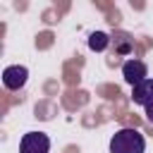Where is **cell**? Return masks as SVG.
<instances>
[{"instance_id":"1","label":"cell","mask_w":153,"mask_h":153,"mask_svg":"<svg viewBox=\"0 0 153 153\" xmlns=\"http://www.w3.org/2000/svg\"><path fill=\"white\" fill-rule=\"evenodd\" d=\"M143 151H146V139L134 127L117 129L110 139V153H143Z\"/></svg>"},{"instance_id":"2","label":"cell","mask_w":153,"mask_h":153,"mask_svg":"<svg viewBox=\"0 0 153 153\" xmlns=\"http://www.w3.org/2000/svg\"><path fill=\"white\" fill-rule=\"evenodd\" d=\"M50 139L43 131H26L19 141V153H48Z\"/></svg>"},{"instance_id":"3","label":"cell","mask_w":153,"mask_h":153,"mask_svg":"<svg viewBox=\"0 0 153 153\" xmlns=\"http://www.w3.org/2000/svg\"><path fill=\"white\" fill-rule=\"evenodd\" d=\"M122 76H124V81H127V84L136 86V84H141V81H146V79H148V67H146V62H143V60L131 57V60H127V62L122 65Z\"/></svg>"},{"instance_id":"4","label":"cell","mask_w":153,"mask_h":153,"mask_svg":"<svg viewBox=\"0 0 153 153\" xmlns=\"http://www.w3.org/2000/svg\"><path fill=\"white\" fill-rule=\"evenodd\" d=\"M26 79H29V69H26L24 65H10V67L2 69V84H5L7 91H19V88H24Z\"/></svg>"},{"instance_id":"5","label":"cell","mask_w":153,"mask_h":153,"mask_svg":"<svg viewBox=\"0 0 153 153\" xmlns=\"http://www.w3.org/2000/svg\"><path fill=\"white\" fill-rule=\"evenodd\" d=\"M131 100H134V105L146 108L153 100V79H146V81L131 86Z\"/></svg>"},{"instance_id":"6","label":"cell","mask_w":153,"mask_h":153,"mask_svg":"<svg viewBox=\"0 0 153 153\" xmlns=\"http://www.w3.org/2000/svg\"><path fill=\"white\" fill-rule=\"evenodd\" d=\"M110 43H112V38H110L105 31H93V33L88 36V48L96 50V53H103Z\"/></svg>"},{"instance_id":"7","label":"cell","mask_w":153,"mask_h":153,"mask_svg":"<svg viewBox=\"0 0 153 153\" xmlns=\"http://www.w3.org/2000/svg\"><path fill=\"white\" fill-rule=\"evenodd\" d=\"M112 43H115V53H117V55H129V53L134 50V41H131L127 33L115 36V38H112Z\"/></svg>"},{"instance_id":"8","label":"cell","mask_w":153,"mask_h":153,"mask_svg":"<svg viewBox=\"0 0 153 153\" xmlns=\"http://www.w3.org/2000/svg\"><path fill=\"white\" fill-rule=\"evenodd\" d=\"M143 110H146V120H148V122L153 124V100H151V103H148V105H146Z\"/></svg>"}]
</instances>
